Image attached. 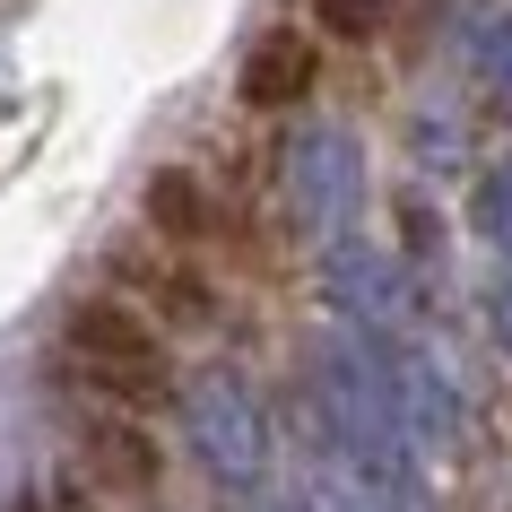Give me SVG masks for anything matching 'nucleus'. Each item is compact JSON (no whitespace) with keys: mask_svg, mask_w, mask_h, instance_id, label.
I'll use <instances>...</instances> for the list:
<instances>
[{"mask_svg":"<svg viewBox=\"0 0 512 512\" xmlns=\"http://www.w3.org/2000/svg\"><path fill=\"white\" fill-rule=\"evenodd\" d=\"M235 226H243L235 200H226V183H217L200 157L148 165V183H139V235H148V243L209 261V252H226V243H235Z\"/></svg>","mask_w":512,"mask_h":512,"instance_id":"obj_6","label":"nucleus"},{"mask_svg":"<svg viewBox=\"0 0 512 512\" xmlns=\"http://www.w3.org/2000/svg\"><path fill=\"white\" fill-rule=\"evenodd\" d=\"M322 70H330V44L304 27V18H278V27H261L252 44H243V61H235V105H243V113H296V105H313Z\"/></svg>","mask_w":512,"mask_h":512,"instance_id":"obj_7","label":"nucleus"},{"mask_svg":"<svg viewBox=\"0 0 512 512\" xmlns=\"http://www.w3.org/2000/svg\"><path fill=\"white\" fill-rule=\"evenodd\" d=\"M469 70H478V105L495 113V122H512V18H495V27L478 35Z\"/></svg>","mask_w":512,"mask_h":512,"instance_id":"obj_14","label":"nucleus"},{"mask_svg":"<svg viewBox=\"0 0 512 512\" xmlns=\"http://www.w3.org/2000/svg\"><path fill=\"white\" fill-rule=\"evenodd\" d=\"M174 417H183V443L191 460H200V478H217L226 495H261L278 469V417L270 400H261V382L243 374V365H200V374H183V391H174Z\"/></svg>","mask_w":512,"mask_h":512,"instance_id":"obj_2","label":"nucleus"},{"mask_svg":"<svg viewBox=\"0 0 512 512\" xmlns=\"http://www.w3.org/2000/svg\"><path fill=\"white\" fill-rule=\"evenodd\" d=\"M374 200V174H365V139L348 122H304L278 148V209L304 243H339L356 235V217Z\"/></svg>","mask_w":512,"mask_h":512,"instance_id":"obj_3","label":"nucleus"},{"mask_svg":"<svg viewBox=\"0 0 512 512\" xmlns=\"http://www.w3.org/2000/svg\"><path fill=\"white\" fill-rule=\"evenodd\" d=\"M391 356H400V434H408V452L434 469V460H452L469 443V391L443 365V348H426V339H408Z\"/></svg>","mask_w":512,"mask_h":512,"instance_id":"obj_9","label":"nucleus"},{"mask_svg":"<svg viewBox=\"0 0 512 512\" xmlns=\"http://www.w3.org/2000/svg\"><path fill=\"white\" fill-rule=\"evenodd\" d=\"M408 139H417V165H460V122L452 113H417Z\"/></svg>","mask_w":512,"mask_h":512,"instance_id":"obj_15","label":"nucleus"},{"mask_svg":"<svg viewBox=\"0 0 512 512\" xmlns=\"http://www.w3.org/2000/svg\"><path fill=\"white\" fill-rule=\"evenodd\" d=\"M70 469H79L96 495L131 504V495H157L165 452H157V434H148V417L105 408V400H79V460H70Z\"/></svg>","mask_w":512,"mask_h":512,"instance_id":"obj_8","label":"nucleus"},{"mask_svg":"<svg viewBox=\"0 0 512 512\" xmlns=\"http://www.w3.org/2000/svg\"><path fill=\"white\" fill-rule=\"evenodd\" d=\"M469 235H478L495 261H512V148L469 183Z\"/></svg>","mask_w":512,"mask_h":512,"instance_id":"obj_13","label":"nucleus"},{"mask_svg":"<svg viewBox=\"0 0 512 512\" xmlns=\"http://www.w3.org/2000/svg\"><path fill=\"white\" fill-rule=\"evenodd\" d=\"M61 365L79 382V400H105V408H174L183 391V365H174V339H165L131 296L113 287H87V296L61 304Z\"/></svg>","mask_w":512,"mask_h":512,"instance_id":"obj_1","label":"nucleus"},{"mask_svg":"<svg viewBox=\"0 0 512 512\" xmlns=\"http://www.w3.org/2000/svg\"><path fill=\"white\" fill-rule=\"evenodd\" d=\"M313 287H322L330 330L374 339V348H400V330L417 322V278H408L400 261H391V243H374V235L322 243V270H313Z\"/></svg>","mask_w":512,"mask_h":512,"instance_id":"obj_5","label":"nucleus"},{"mask_svg":"<svg viewBox=\"0 0 512 512\" xmlns=\"http://www.w3.org/2000/svg\"><path fill=\"white\" fill-rule=\"evenodd\" d=\"M105 287L131 296L165 339H209V330H226V287H217V270L191 261V252H165V243H148V235H113Z\"/></svg>","mask_w":512,"mask_h":512,"instance_id":"obj_4","label":"nucleus"},{"mask_svg":"<svg viewBox=\"0 0 512 512\" xmlns=\"http://www.w3.org/2000/svg\"><path fill=\"white\" fill-rule=\"evenodd\" d=\"M504 512H512V504H504Z\"/></svg>","mask_w":512,"mask_h":512,"instance_id":"obj_17","label":"nucleus"},{"mask_svg":"<svg viewBox=\"0 0 512 512\" xmlns=\"http://www.w3.org/2000/svg\"><path fill=\"white\" fill-rule=\"evenodd\" d=\"M287 512H408V504H391L382 486H365V478H356L348 460H330V452H313V443H304Z\"/></svg>","mask_w":512,"mask_h":512,"instance_id":"obj_10","label":"nucleus"},{"mask_svg":"<svg viewBox=\"0 0 512 512\" xmlns=\"http://www.w3.org/2000/svg\"><path fill=\"white\" fill-rule=\"evenodd\" d=\"M478 313H486V339H495V348L512 356V261H495V278H486Z\"/></svg>","mask_w":512,"mask_h":512,"instance_id":"obj_16","label":"nucleus"},{"mask_svg":"<svg viewBox=\"0 0 512 512\" xmlns=\"http://www.w3.org/2000/svg\"><path fill=\"white\" fill-rule=\"evenodd\" d=\"M391 226H400L391 261H400V270L426 287V278L443 270V252H452V235H443V209H434V191H426V183H400V200H391Z\"/></svg>","mask_w":512,"mask_h":512,"instance_id":"obj_11","label":"nucleus"},{"mask_svg":"<svg viewBox=\"0 0 512 512\" xmlns=\"http://www.w3.org/2000/svg\"><path fill=\"white\" fill-rule=\"evenodd\" d=\"M408 18V0H304V27L322 44H382Z\"/></svg>","mask_w":512,"mask_h":512,"instance_id":"obj_12","label":"nucleus"}]
</instances>
